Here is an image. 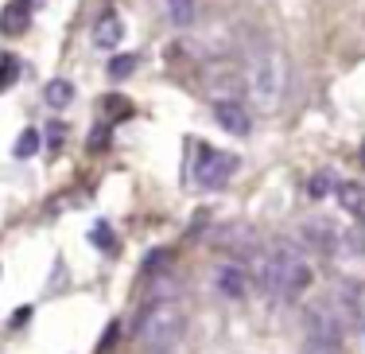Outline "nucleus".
Listing matches in <instances>:
<instances>
[{
	"label": "nucleus",
	"mask_w": 365,
	"mask_h": 354,
	"mask_svg": "<svg viewBox=\"0 0 365 354\" xmlns=\"http://www.w3.org/2000/svg\"><path fill=\"white\" fill-rule=\"evenodd\" d=\"M253 269H257V280L264 284L268 296H280V300H299L311 284V265L307 257L299 253L288 241H276L272 249L253 257Z\"/></svg>",
	"instance_id": "1"
},
{
	"label": "nucleus",
	"mask_w": 365,
	"mask_h": 354,
	"mask_svg": "<svg viewBox=\"0 0 365 354\" xmlns=\"http://www.w3.org/2000/svg\"><path fill=\"white\" fill-rule=\"evenodd\" d=\"M245 86H249V101L260 113H276L288 98V59L276 47L257 51L245 66Z\"/></svg>",
	"instance_id": "2"
},
{
	"label": "nucleus",
	"mask_w": 365,
	"mask_h": 354,
	"mask_svg": "<svg viewBox=\"0 0 365 354\" xmlns=\"http://www.w3.org/2000/svg\"><path fill=\"white\" fill-rule=\"evenodd\" d=\"M182 331H187V315L175 300H152L136 319V343L148 354H171L182 343Z\"/></svg>",
	"instance_id": "3"
},
{
	"label": "nucleus",
	"mask_w": 365,
	"mask_h": 354,
	"mask_svg": "<svg viewBox=\"0 0 365 354\" xmlns=\"http://www.w3.org/2000/svg\"><path fill=\"white\" fill-rule=\"evenodd\" d=\"M303 323H307L311 343H323V347H338L342 335H346V312H342V304H334V300L311 304L307 315H303Z\"/></svg>",
	"instance_id": "4"
},
{
	"label": "nucleus",
	"mask_w": 365,
	"mask_h": 354,
	"mask_svg": "<svg viewBox=\"0 0 365 354\" xmlns=\"http://www.w3.org/2000/svg\"><path fill=\"white\" fill-rule=\"evenodd\" d=\"M233 168H237V160H233L230 152H202V160H198V168H195V179L202 187H222L225 179L233 176Z\"/></svg>",
	"instance_id": "5"
},
{
	"label": "nucleus",
	"mask_w": 365,
	"mask_h": 354,
	"mask_svg": "<svg viewBox=\"0 0 365 354\" xmlns=\"http://www.w3.org/2000/svg\"><path fill=\"white\" fill-rule=\"evenodd\" d=\"M214 121H218L225 133H237V136H245L249 128H253V117H249V109L241 106L237 98H218L214 101Z\"/></svg>",
	"instance_id": "6"
},
{
	"label": "nucleus",
	"mask_w": 365,
	"mask_h": 354,
	"mask_svg": "<svg viewBox=\"0 0 365 354\" xmlns=\"http://www.w3.org/2000/svg\"><path fill=\"white\" fill-rule=\"evenodd\" d=\"M338 238H342V230H338L330 218H307V222H303V241L315 246L319 253H334Z\"/></svg>",
	"instance_id": "7"
},
{
	"label": "nucleus",
	"mask_w": 365,
	"mask_h": 354,
	"mask_svg": "<svg viewBox=\"0 0 365 354\" xmlns=\"http://www.w3.org/2000/svg\"><path fill=\"white\" fill-rule=\"evenodd\" d=\"M214 284H218V292L225 300H241L249 288V273L241 269V265H222V269L214 273Z\"/></svg>",
	"instance_id": "8"
},
{
	"label": "nucleus",
	"mask_w": 365,
	"mask_h": 354,
	"mask_svg": "<svg viewBox=\"0 0 365 354\" xmlns=\"http://www.w3.org/2000/svg\"><path fill=\"white\" fill-rule=\"evenodd\" d=\"M28 24H31L28 0H12V4L0 12V31H4V36H20V31H28Z\"/></svg>",
	"instance_id": "9"
},
{
	"label": "nucleus",
	"mask_w": 365,
	"mask_h": 354,
	"mask_svg": "<svg viewBox=\"0 0 365 354\" xmlns=\"http://www.w3.org/2000/svg\"><path fill=\"white\" fill-rule=\"evenodd\" d=\"M120 36H125V24H120L117 12H106L98 24H93V43H98V47H106V51L117 47Z\"/></svg>",
	"instance_id": "10"
},
{
	"label": "nucleus",
	"mask_w": 365,
	"mask_h": 354,
	"mask_svg": "<svg viewBox=\"0 0 365 354\" xmlns=\"http://www.w3.org/2000/svg\"><path fill=\"white\" fill-rule=\"evenodd\" d=\"M334 191H338V206H342V211H350V214L365 211V191L358 183H338Z\"/></svg>",
	"instance_id": "11"
},
{
	"label": "nucleus",
	"mask_w": 365,
	"mask_h": 354,
	"mask_svg": "<svg viewBox=\"0 0 365 354\" xmlns=\"http://www.w3.org/2000/svg\"><path fill=\"white\" fill-rule=\"evenodd\" d=\"M168 16L175 28H190L198 16V0H168Z\"/></svg>",
	"instance_id": "12"
},
{
	"label": "nucleus",
	"mask_w": 365,
	"mask_h": 354,
	"mask_svg": "<svg viewBox=\"0 0 365 354\" xmlns=\"http://www.w3.org/2000/svg\"><path fill=\"white\" fill-rule=\"evenodd\" d=\"M43 98H47V106L63 109V106H71V101H74V86L66 79H51L47 90H43Z\"/></svg>",
	"instance_id": "13"
},
{
	"label": "nucleus",
	"mask_w": 365,
	"mask_h": 354,
	"mask_svg": "<svg viewBox=\"0 0 365 354\" xmlns=\"http://www.w3.org/2000/svg\"><path fill=\"white\" fill-rule=\"evenodd\" d=\"M39 144H43L39 128H24V133H20V141L12 144V156H16V160H31V156L39 152Z\"/></svg>",
	"instance_id": "14"
},
{
	"label": "nucleus",
	"mask_w": 365,
	"mask_h": 354,
	"mask_svg": "<svg viewBox=\"0 0 365 354\" xmlns=\"http://www.w3.org/2000/svg\"><path fill=\"white\" fill-rule=\"evenodd\" d=\"M338 249H342V253H350V257L365 253V230L358 226V230H350V234H342V238H338Z\"/></svg>",
	"instance_id": "15"
},
{
	"label": "nucleus",
	"mask_w": 365,
	"mask_h": 354,
	"mask_svg": "<svg viewBox=\"0 0 365 354\" xmlns=\"http://www.w3.org/2000/svg\"><path fill=\"white\" fill-rule=\"evenodd\" d=\"M16 79H20V59H16V55H0V90H8Z\"/></svg>",
	"instance_id": "16"
},
{
	"label": "nucleus",
	"mask_w": 365,
	"mask_h": 354,
	"mask_svg": "<svg viewBox=\"0 0 365 354\" xmlns=\"http://www.w3.org/2000/svg\"><path fill=\"white\" fill-rule=\"evenodd\" d=\"M136 63H140L136 55H117V59L109 63V79H128V74L136 71Z\"/></svg>",
	"instance_id": "17"
},
{
	"label": "nucleus",
	"mask_w": 365,
	"mask_h": 354,
	"mask_svg": "<svg viewBox=\"0 0 365 354\" xmlns=\"http://www.w3.org/2000/svg\"><path fill=\"white\" fill-rule=\"evenodd\" d=\"M330 187H334V179H330V171H315V176L307 179V195L311 198H323Z\"/></svg>",
	"instance_id": "18"
},
{
	"label": "nucleus",
	"mask_w": 365,
	"mask_h": 354,
	"mask_svg": "<svg viewBox=\"0 0 365 354\" xmlns=\"http://www.w3.org/2000/svg\"><path fill=\"white\" fill-rule=\"evenodd\" d=\"M90 241H93V246H101L106 253H113V249H117V241H113V230L106 226V222H98V226L90 230Z\"/></svg>",
	"instance_id": "19"
},
{
	"label": "nucleus",
	"mask_w": 365,
	"mask_h": 354,
	"mask_svg": "<svg viewBox=\"0 0 365 354\" xmlns=\"http://www.w3.org/2000/svg\"><path fill=\"white\" fill-rule=\"evenodd\" d=\"M63 141H66V125L63 121H51L47 125V144L51 148H63Z\"/></svg>",
	"instance_id": "20"
},
{
	"label": "nucleus",
	"mask_w": 365,
	"mask_h": 354,
	"mask_svg": "<svg viewBox=\"0 0 365 354\" xmlns=\"http://www.w3.org/2000/svg\"><path fill=\"white\" fill-rule=\"evenodd\" d=\"M106 109H109L113 117H128V113H133V106H128V101H120V98H109Z\"/></svg>",
	"instance_id": "21"
},
{
	"label": "nucleus",
	"mask_w": 365,
	"mask_h": 354,
	"mask_svg": "<svg viewBox=\"0 0 365 354\" xmlns=\"http://www.w3.org/2000/svg\"><path fill=\"white\" fill-rule=\"evenodd\" d=\"M117 331H120V323H109V327H106V339H101V347H98V350H109V347H113V339H117Z\"/></svg>",
	"instance_id": "22"
},
{
	"label": "nucleus",
	"mask_w": 365,
	"mask_h": 354,
	"mask_svg": "<svg viewBox=\"0 0 365 354\" xmlns=\"http://www.w3.org/2000/svg\"><path fill=\"white\" fill-rule=\"evenodd\" d=\"M303 354H338L334 347H323V343H307V347H303Z\"/></svg>",
	"instance_id": "23"
},
{
	"label": "nucleus",
	"mask_w": 365,
	"mask_h": 354,
	"mask_svg": "<svg viewBox=\"0 0 365 354\" xmlns=\"http://www.w3.org/2000/svg\"><path fill=\"white\" fill-rule=\"evenodd\" d=\"M28 319H31V308H20V312H16V315H12V327H20V323H28Z\"/></svg>",
	"instance_id": "24"
},
{
	"label": "nucleus",
	"mask_w": 365,
	"mask_h": 354,
	"mask_svg": "<svg viewBox=\"0 0 365 354\" xmlns=\"http://www.w3.org/2000/svg\"><path fill=\"white\" fill-rule=\"evenodd\" d=\"M106 144H109V133H106V128H101V133L93 136V148H106Z\"/></svg>",
	"instance_id": "25"
}]
</instances>
